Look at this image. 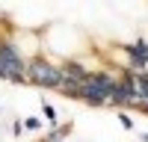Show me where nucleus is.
<instances>
[{
	"mask_svg": "<svg viewBox=\"0 0 148 142\" xmlns=\"http://www.w3.org/2000/svg\"><path fill=\"white\" fill-rule=\"evenodd\" d=\"M119 122H121V127H125V130H133V118H130L125 110H119Z\"/></svg>",
	"mask_w": 148,
	"mask_h": 142,
	"instance_id": "obj_9",
	"label": "nucleus"
},
{
	"mask_svg": "<svg viewBox=\"0 0 148 142\" xmlns=\"http://www.w3.org/2000/svg\"><path fill=\"white\" fill-rule=\"evenodd\" d=\"M110 106H116V110H136V101H133V92L125 80L119 77V83L113 86V92H110Z\"/></svg>",
	"mask_w": 148,
	"mask_h": 142,
	"instance_id": "obj_5",
	"label": "nucleus"
},
{
	"mask_svg": "<svg viewBox=\"0 0 148 142\" xmlns=\"http://www.w3.org/2000/svg\"><path fill=\"white\" fill-rule=\"evenodd\" d=\"M24 130V122H12V133H21Z\"/></svg>",
	"mask_w": 148,
	"mask_h": 142,
	"instance_id": "obj_11",
	"label": "nucleus"
},
{
	"mask_svg": "<svg viewBox=\"0 0 148 142\" xmlns=\"http://www.w3.org/2000/svg\"><path fill=\"white\" fill-rule=\"evenodd\" d=\"M119 83V77L113 71H89L86 80H80V98L89 106H110V92Z\"/></svg>",
	"mask_w": 148,
	"mask_h": 142,
	"instance_id": "obj_1",
	"label": "nucleus"
},
{
	"mask_svg": "<svg viewBox=\"0 0 148 142\" xmlns=\"http://www.w3.org/2000/svg\"><path fill=\"white\" fill-rule=\"evenodd\" d=\"M121 51H125V56H127V68H133V71H145L148 68V42L145 39L121 44Z\"/></svg>",
	"mask_w": 148,
	"mask_h": 142,
	"instance_id": "obj_4",
	"label": "nucleus"
},
{
	"mask_svg": "<svg viewBox=\"0 0 148 142\" xmlns=\"http://www.w3.org/2000/svg\"><path fill=\"white\" fill-rule=\"evenodd\" d=\"M68 133H71V124H53V127L47 130V133H45L39 142H62Z\"/></svg>",
	"mask_w": 148,
	"mask_h": 142,
	"instance_id": "obj_7",
	"label": "nucleus"
},
{
	"mask_svg": "<svg viewBox=\"0 0 148 142\" xmlns=\"http://www.w3.org/2000/svg\"><path fill=\"white\" fill-rule=\"evenodd\" d=\"M59 68H62V83L86 80V74H89V68H86L80 59H65V62H59Z\"/></svg>",
	"mask_w": 148,
	"mask_h": 142,
	"instance_id": "obj_6",
	"label": "nucleus"
},
{
	"mask_svg": "<svg viewBox=\"0 0 148 142\" xmlns=\"http://www.w3.org/2000/svg\"><path fill=\"white\" fill-rule=\"evenodd\" d=\"M27 83L39 86V89L59 92V86H62V68H59V62H51L47 56H30L27 59Z\"/></svg>",
	"mask_w": 148,
	"mask_h": 142,
	"instance_id": "obj_2",
	"label": "nucleus"
},
{
	"mask_svg": "<svg viewBox=\"0 0 148 142\" xmlns=\"http://www.w3.org/2000/svg\"><path fill=\"white\" fill-rule=\"evenodd\" d=\"M24 127L27 130H42V122L39 118H24Z\"/></svg>",
	"mask_w": 148,
	"mask_h": 142,
	"instance_id": "obj_10",
	"label": "nucleus"
},
{
	"mask_svg": "<svg viewBox=\"0 0 148 142\" xmlns=\"http://www.w3.org/2000/svg\"><path fill=\"white\" fill-rule=\"evenodd\" d=\"M39 104H42V113H45V118H47V124H51V127L59 124V113H56V106H53L51 101H45V98H42Z\"/></svg>",
	"mask_w": 148,
	"mask_h": 142,
	"instance_id": "obj_8",
	"label": "nucleus"
},
{
	"mask_svg": "<svg viewBox=\"0 0 148 142\" xmlns=\"http://www.w3.org/2000/svg\"><path fill=\"white\" fill-rule=\"evenodd\" d=\"M0 80L27 83V59L18 51V44L3 36H0Z\"/></svg>",
	"mask_w": 148,
	"mask_h": 142,
	"instance_id": "obj_3",
	"label": "nucleus"
},
{
	"mask_svg": "<svg viewBox=\"0 0 148 142\" xmlns=\"http://www.w3.org/2000/svg\"><path fill=\"white\" fill-rule=\"evenodd\" d=\"M136 110H139V113H145V115H148V101H145V104H139V106H136Z\"/></svg>",
	"mask_w": 148,
	"mask_h": 142,
	"instance_id": "obj_12",
	"label": "nucleus"
},
{
	"mask_svg": "<svg viewBox=\"0 0 148 142\" xmlns=\"http://www.w3.org/2000/svg\"><path fill=\"white\" fill-rule=\"evenodd\" d=\"M139 142H148V130H145V133H139Z\"/></svg>",
	"mask_w": 148,
	"mask_h": 142,
	"instance_id": "obj_13",
	"label": "nucleus"
}]
</instances>
